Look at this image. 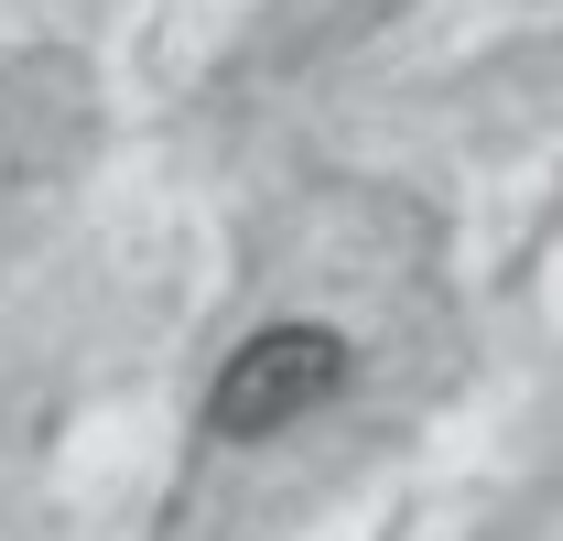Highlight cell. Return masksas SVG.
<instances>
[{"label":"cell","instance_id":"1","mask_svg":"<svg viewBox=\"0 0 563 541\" xmlns=\"http://www.w3.org/2000/svg\"><path fill=\"white\" fill-rule=\"evenodd\" d=\"M336 379H347V346L325 325H261L250 346H228V368L207 390V433L217 444H272L282 422H303Z\"/></svg>","mask_w":563,"mask_h":541}]
</instances>
